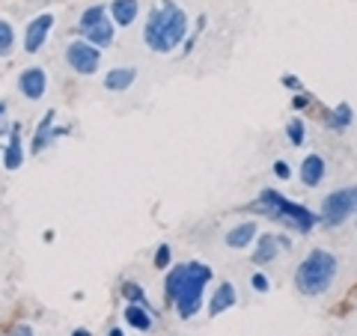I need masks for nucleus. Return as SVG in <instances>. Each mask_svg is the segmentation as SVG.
<instances>
[{"label": "nucleus", "mask_w": 357, "mask_h": 336, "mask_svg": "<svg viewBox=\"0 0 357 336\" xmlns=\"http://www.w3.org/2000/svg\"><path fill=\"white\" fill-rule=\"evenodd\" d=\"M3 110H6V107H3V102H0V114H3Z\"/></svg>", "instance_id": "obj_33"}, {"label": "nucleus", "mask_w": 357, "mask_h": 336, "mask_svg": "<svg viewBox=\"0 0 357 336\" xmlns=\"http://www.w3.org/2000/svg\"><path fill=\"white\" fill-rule=\"evenodd\" d=\"M15 336H33V330L27 328V324H18V328H15Z\"/></svg>", "instance_id": "obj_30"}, {"label": "nucleus", "mask_w": 357, "mask_h": 336, "mask_svg": "<svg viewBox=\"0 0 357 336\" xmlns=\"http://www.w3.org/2000/svg\"><path fill=\"white\" fill-rule=\"evenodd\" d=\"M86 36H89V42H93L96 48L98 45H110L114 42V27H110L107 21H102V24H96L93 30H86Z\"/></svg>", "instance_id": "obj_18"}, {"label": "nucleus", "mask_w": 357, "mask_h": 336, "mask_svg": "<svg viewBox=\"0 0 357 336\" xmlns=\"http://www.w3.org/2000/svg\"><path fill=\"white\" fill-rule=\"evenodd\" d=\"M167 265H170V247L161 244L158 253H155V268H167Z\"/></svg>", "instance_id": "obj_25"}, {"label": "nucleus", "mask_w": 357, "mask_h": 336, "mask_svg": "<svg viewBox=\"0 0 357 336\" xmlns=\"http://www.w3.org/2000/svg\"><path fill=\"white\" fill-rule=\"evenodd\" d=\"M253 235H256L253 223H241V227L227 232V244H229V247H248V244L253 241Z\"/></svg>", "instance_id": "obj_16"}, {"label": "nucleus", "mask_w": 357, "mask_h": 336, "mask_svg": "<svg viewBox=\"0 0 357 336\" xmlns=\"http://www.w3.org/2000/svg\"><path fill=\"white\" fill-rule=\"evenodd\" d=\"M51 24H54V15H48V13L30 21V27H27V39H24V48H27V54H36V51L42 48L45 39H48V30H51Z\"/></svg>", "instance_id": "obj_7"}, {"label": "nucleus", "mask_w": 357, "mask_h": 336, "mask_svg": "<svg viewBox=\"0 0 357 336\" xmlns=\"http://www.w3.org/2000/svg\"><path fill=\"white\" fill-rule=\"evenodd\" d=\"M301 178L310 188H316L325 178V161H321V155H307L304 164H301Z\"/></svg>", "instance_id": "obj_10"}, {"label": "nucleus", "mask_w": 357, "mask_h": 336, "mask_svg": "<svg viewBox=\"0 0 357 336\" xmlns=\"http://www.w3.org/2000/svg\"><path fill=\"white\" fill-rule=\"evenodd\" d=\"M253 286H256V292H265L268 289V280L262 274H253Z\"/></svg>", "instance_id": "obj_27"}, {"label": "nucleus", "mask_w": 357, "mask_h": 336, "mask_svg": "<svg viewBox=\"0 0 357 336\" xmlns=\"http://www.w3.org/2000/svg\"><path fill=\"white\" fill-rule=\"evenodd\" d=\"M256 208L271 211L274 217L292 223V227H298L301 232L312 229V227H316V220H319L312 211H307L304 206H298V203H289V199H283L277 190H262V197H259V203H256Z\"/></svg>", "instance_id": "obj_3"}, {"label": "nucleus", "mask_w": 357, "mask_h": 336, "mask_svg": "<svg viewBox=\"0 0 357 336\" xmlns=\"http://www.w3.org/2000/svg\"><path fill=\"white\" fill-rule=\"evenodd\" d=\"M66 60H69V66L77 75H93L98 69L102 54H98V48L93 42H72L69 51H66Z\"/></svg>", "instance_id": "obj_5"}, {"label": "nucleus", "mask_w": 357, "mask_h": 336, "mask_svg": "<svg viewBox=\"0 0 357 336\" xmlns=\"http://www.w3.org/2000/svg\"><path fill=\"white\" fill-rule=\"evenodd\" d=\"M51 122H54V110H48V114H45V119L39 122V131H36V137H33V152H42L45 146H48V140L60 134V131L51 128Z\"/></svg>", "instance_id": "obj_12"}, {"label": "nucleus", "mask_w": 357, "mask_h": 336, "mask_svg": "<svg viewBox=\"0 0 357 336\" xmlns=\"http://www.w3.org/2000/svg\"><path fill=\"white\" fill-rule=\"evenodd\" d=\"M45 86H48V81H45L42 69H27L24 75H21V93H24L27 98H33V102L45 96Z\"/></svg>", "instance_id": "obj_9"}, {"label": "nucleus", "mask_w": 357, "mask_h": 336, "mask_svg": "<svg viewBox=\"0 0 357 336\" xmlns=\"http://www.w3.org/2000/svg\"><path fill=\"white\" fill-rule=\"evenodd\" d=\"M134 69H114V72H107L105 77V86L107 89H114V93H119V89H128L134 84Z\"/></svg>", "instance_id": "obj_15"}, {"label": "nucleus", "mask_w": 357, "mask_h": 336, "mask_svg": "<svg viewBox=\"0 0 357 336\" xmlns=\"http://www.w3.org/2000/svg\"><path fill=\"white\" fill-rule=\"evenodd\" d=\"M274 173H277V178H289V164L286 161H277L274 164Z\"/></svg>", "instance_id": "obj_26"}, {"label": "nucleus", "mask_w": 357, "mask_h": 336, "mask_svg": "<svg viewBox=\"0 0 357 336\" xmlns=\"http://www.w3.org/2000/svg\"><path fill=\"white\" fill-rule=\"evenodd\" d=\"M102 21H105V6H93L81 15V30H93L96 24H102Z\"/></svg>", "instance_id": "obj_20"}, {"label": "nucleus", "mask_w": 357, "mask_h": 336, "mask_svg": "<svg viewBox=\"0 0 357 336\" xmlns=\"http://www.w3.org/2000/svg\"><path fill=\"white\" fill-rule=\"evenodd\" d=\"M13 42H15V33L6 21H0V54H9L13 51Z\"/></svg>", "instance_id": "obj_22"}, {"label": "nucleus", "mask_w": 357, "mask_h": 336, "mask_svg": "<svg viewBox=\"0 0 357 336\" xmlns=\"http://www.w3.org/2000/svg\"><path fill=\"white\" fill-rule=\"evenodd\" d=\"M72 336H89V330H75Z\"/></svg>", "instance_id": "obj_31"}, {"label": "nucleus", "mask_w": 357, "mask_h": 336, "mask_svg": "<svg viewBox=\"0 0 357 336\" xmlns=\"http://www.w3.org/2000/svg\"><path fill=\"white\" fill-rule=\"evenodd\" d=\"M110 336H126V333H122V330H110Z\"/></svg>", "instance_id": "obj_32"}, {"label": "nucleus", "mask_w": 357, "mask_h": 336, "mask_svg": "<svg viewBox=\"0 0 357 336\" xmlns=\"http://www.w3.org/2000/svg\"><path fill=\"white\" fill-rule=\"evenodd\" d=\"M114 18H116V24L122 27H128L134 18H137V0H114Z\"/></svg>", "instance_id": "obj_13"}, {"label": "nucleus", "mask_w": 357, "mask_h": 336, "mask_svg": "<svg viewBox=\"0 0 357 336\" xmlns=\"http://www.w3.org/2000/svg\"><path fill=\"white\" fill-rule=\"evenodd\" d=\"M21 161H24V155H21V128L15 125L13 128V143H9L6 152H3V164H6V170H18Z\"/></svg>", "instance_id": "obj_11"}, {"label": "nucleus", "mask_w": 357, "mask_h": 336, "mask_svg": "<svg viewBox=\"0 0 357 336\" xmlns=\"http://www.w3.org/2000/svg\"><path fill=\"white\" fill-rule=\"evenodd\" d=\"M274 241H277V238H271V235H265V238L259 241V250L253 253V262H256V265L274 259V253H277V244H274Z\"/></svg>", "instance_id": "obj_19"}, {"label": "nucleus", "mask_w": 357, "mask_h": 336, "mask_svg": "<svg viewBox=\"0 0 357 336\" xmlns=\"http://www.w3.org/2000/svg\"><path fill=\"white\" fill-rule=\"evenodd\" d=\"M328 122H331V128H337V131L345 128V125L351 122V107H349V105H340V107L328 116Z\"/></svg>", "instance_id": "obj_21"}, {"label": "nucleus", "mask_w": 357, "mask_h": 336, "mask_svg": "<svg viewBox=\"0 0 357 336\" xmlns=\"http://www.w3.org/2000/svg\"><path fill=\"white\" fill-rule=\"evenodd\" d=\"M232 304H236V289H232V283H223L218 289L215 300H211V316H220L223 310H229Z\"/></svg>", "instance_id": "obj_17"}, {"label": "nucleus", "mask_w": 357, "mask_h": 336, "mask_svg": "<svg viewBox=\"0 0 357 336\" xmlns=\"http://www.w3.org/2000/svg\"><path fill=\"white\" fill-rule=\"evenodd\" d=\"M286 134H289V140H292L295 146H301V143H304V137H307V131H304V122H289Z\"/></svg>", "instance_id": "obj_24"}, {"label": "nucleus", "mask_w": 357, "mask_h": 336, "mask_svg": "<svg viewBox=\"0 0 357 336\" xmlns=\"http://www.w3.org/2000/svg\"><path fill=\"white\" fill-rule=\"evenodd\" d=\"M164 18H167L164 9L152 13L146 21V30H143V39H146V45L152 51H164Z\"/></svg>", "instance_id": "obj_8"}, {"label": "nucleus", "mask_w": 357, "mask_h": 336, "mask_svg": "<svg viewBox=\"0 0 357 336\" xmlns=\"http://www.w3.org/2000/svg\"><path fill=\"white\" fill-rule=\"evenodd\" d=\"M354 208H357V188L333 190V194L325 199V203H321V215H325L328 227H337V223H342Z\"/></svg>", "instance_id": "obj_4"}, {"label": "nucleus", "mask_w": 357, "mask_h": 336, "mask_svg": "<svg viewBox=\"0 0 357 336\" xmlns=\"http://www.w3.org/2000/svg\"><path fill=\"white\" fill-rule=\"evenodd\" d=\"M208 280H211V268L199 265V262L178 265L176 271H170V277H167V298L176 300L182 319H191L199 310V304H203V289Z\"/></svg>", "instance_id": "obj_1"}, {"label": "nucleus", "mask_w": 357, "mask_h": 336, "mask_svg": "<svg viewBox=\"0 0 357 336\" xmlns=\"http://www.w3.org/2000/svg\"><path fill=\"white\" fill-rule=\"evenodd\" d=\"M307 105H310V98H307V96H295V98H292V107H295V110L307 107Z\"/></svg>", "instance_id": "obj_28"}, {"label": "nucleus", "mask_w": 357, "mask_h": 336, "mask_svg": "<svg viewBox=\"0 0 357 336\" xmlns=\"http://www.w3.org/2000/svg\"><path fill=\"white\" fill-rule=\"evenodd\" d=\"M283 84H286L289 89H301V84L295 81V77H292V75H286V77H283Z\"/></svg>", "instance_id": "obj_29"}, {"label": "nucleus", "mask_w": 357, "mask_h": 336, "mask_svg": "<svg viewBox=\"0 0 357 336\" xmlns=\"http://www.w3.org/2000/svg\"><path fill=\"white\" fill-rule=\"evenodd\" d=\"M337 277V256L328 250H312L304 262H301L295 274V286L301 295H321Z\"/></svg>", "instance_id": "obj_2"}, {"label": "nucleus", "mask_w": 357, "mask_h": 336, "mask_svg": "<svg viewBox=\"0 0 357 336\" xmlns=\"http://www.w3.org/2000/svg\"><path fill=\"white\" fill-rule=\"evenodd\" d=\"M167 18H164V51H173L178 42L185 39L188 33V18L178 6H167L164 9Z\"/></svg>", "instance_id": "obj_6"}, {"label": "nucleus", "mask_w": 357, "mask_h": 336, "mask_svg": "<svg viewBox=\"0 0 357 336\" xmlns=\"http://www.w3.org/2000/svg\"><path fill=\"white\" fill-rule=\"evenodd\" d=\"M126 321L131 324L134 330H149V328H152V316L146 312V307H140V304H128Z\"/></svg>", "instance_id": "obj_14"}, {"label": "nucleus", "mask_w": 357, "mask_h": 336, "mask_svg": "<svg viewBox=\"0 0 357 336\" xmlns=\"http://www.w3.org/2000/svg\"><path fill=\"white\" fill-rule=\"evenodd\" d=\"M122 295H126L128 298V304H146V295H143V289L137 286V283H126V286H122Z\"/></svg>", "instance_id": "obj_23"}]
</instances>
